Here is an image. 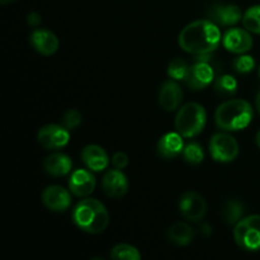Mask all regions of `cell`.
<instances>
[{"mask_svg": "<svg viewBox=\"0 0 260 260\" xmlns=\"http://www.w3.org/2000/svg\"><path fill=\"white\" fill-rule=\"evenodd\" d=\"M103 192L111 198H122L128 192V180L119 169L107 170L102 179Z\"/></svg>", "mask_w": 260, "mask_h": 260, "instance_id": "obj_13", "label": "cell"}, {"mask_svg": "<svg viewBox=\"0 0 260 260\" xmlns=\"http://www.w3.org/2000/svg\"><path fill=\"white\" fill-rule=\"evenodd\" d=\"M29 40L32 47L43 56H51L56 53L60 46L57 36L46 28H36L30 33Z\"/></svg>", "mask_w": 260, "mask_h": 260, "instance_id": "obj_14", "label": "cell"}, {"mask_svg": "<svg viewBox=\"0 0 260 260\" xmlns=\"http://www.w3.org/2000/svg\"><path fill=\"white\" fill-rule=\"evenodd\" d=\"M183 94L182 88L177 80H168L160 86L159 90V103L161 108L167 112H174L180 108L183 103Z\"/></svg>", "mask_w": 260, "mask_h": 260, "instance_id": "obj_15", "label": "cell"}, {"mask_svg": "<svg viewBox=\"0 0 260 260\" xmlns=\"http://www.w3.org/2000/svg\"><path fill=\"white\" fill-rule=\"evenodd\" d=\"M213 89L217 95L223 96V98L234 96L238 91V81L233 75H221L215 80Z\"/></svg>", "mask_w": 260, "mask_h": 260, "instance_id": "obj_22", "label": "cell"}, {"mask_svg": "<svg viewBox=\"0 0 260 260\" xmlns=\"http://www.w3.org/2000/svg\"><path fill=\"white\" fill-rule=\"evenodd\" d=\"M42 202L50 211L63 212L71 206V194L61 185H48L42 192Z\"/></svg>", "mask_w": 260, "mask_h": 260, "instance_id": "obj_10", "label": "cell"}, {"mask_svg": "<svg viewBox=\"0 0 260 260\" xmlns=\"http://www.w3.org/2000/svg\"><path fill=\"white\" fill-rule=\"evenodd\" d=\"M43 169L51 177H65L73 169V160L62 152H53L43 160Z\"/></svg>", "mask_w": 260, "mask_h": 260, "instance_id": "obj_19", "label": "cell"}, {"mask_svg": "<svg viewBox=\"0 0 260 260\" xmlns=\"http://www.w3.org/2000/svg\"><path fill=\"white\" fill-rule=\"evenodd\" d=\"M210 19L217 25L231 27L243 20V12L238 5L234 4H216L208 12Z\"/></svg>", "mask_w": 260, "mask_h": 260, "instance_id": "obj_16", "label": "cell"}, {"mask_svg": "<svg viewBox=\"0 0 260 260\" xmlns=\"http://www.w3.org/2000/svg\"><path fill=\"white\" fill-rule=\"evenodd\" d=\"M207 122V113L205 107L200 103L190 102L180 107L174 119V126L184 139L198 136L205 129Z\"/></svg>", "mask_w": 260, "mask_h": 260, "instance_id": "obj_4", "label": "cell"}, {"mask_svg": "<svg viewBox=\"0 0 260 260\" xmlns=\"http://www.w3.org/2000/svg\"><path fill=\"white\" fill-rule=\"evenodd\" d=\"M259 78H260V69H259Z\"/></svg>", "mask_w": 260, "mask_h": 260, "instance_id": "obj_34", "label": "cell"}, {"mask_svg": "<svg viewBox=\"0 0 260 260\" xmlns=\"http://www.w3.org/2000/svg\"><path fill=\"white\" fill-rule=\"evenodd\" d=\"M243 25L249 32L260 35V5L250 7L244 13Z\"/></svg>", "mask_w": 260, "mask_h": 260, "instance_id": "obj_24", "label": "cell"}, {"mask_svg": "<svg viewBox=\"0 0 260 260\" xmlns=\"http://www.w3.org/2000/svg\"><path fill=\"white\" fill-rule=\"evenodd\" d=\"M233 68L239 74H249L255 69V60L250 55L241 53L234 58Z\"/></svg>", "mask_w": 260, "mask_h": 260, "instance_id": "obj_27", "label": "cell"}, {"mask_svg": "<svg viewBox=\"0 0 260 260\" xmlns=\"http://www.w3.org/2000/svg\"><path fill=\"white\" fill-rule=\"evenodd\" d=\"M111 258L116 260H140L141 254L135 246L128 244H118L112 248Z\"/></svg>", "mask_w": 260, "mask_h": 260, "instance_id": "obj_23", "label": "cell"}, {"mask_svg": "<svg viewBox=\"0 0 260 260\" xmlns=\"http://www.w3.org/2000/svg\"><path fill=\"white\" fill-rule=\"evenodd\" d=\"M95 177L89 169H76L69 179V190L76 197H88L95 189Z\"/></svg>", "mask_w": 260, "mask_h": 260, "instance_id": "obj_12", "label": "cell"}, {"mask_svg": "<svg viewBox=\"0 0 260 260\" xmlns=\"http://www.w3.org/2000/svg\"><path fill=\"white\" fill-rule=\"evenodd\" d=\"M17 0H0V3H2L3 5H9V4H13V3H15Z\"/></svg>", "mask_w": 260, "mask_h": 260, "instance_id": "obj_32", "label": "cell"}, {"mask_svg": "<svg viewBox=\"0 0 260 260\" xmlns=\"http://www.w3.org/2000/svg\"><path fill=\"white\" fill-rule=\"evenodd\" d=\"M179 212L190 222H200L207 213V202L197 192L188 190L183 193L179 200Z\"/></svg>", "mask_w": 260, "mask_h": 260, "instance_id": "obj_7", "label": "cell"}, {"mask_svg": "<svg viewBox=\"0 0 260 260\" xmlns=\"http://www.w3.org/2000/svg\"><path fill=\"white\" fill-rule=\"evenodd\" d=\"M222 45L229 52L241 55L251 50L254 41L250 32L245 28H230L223 35Z\"/></svg>", "mask_w": 260, "mask_h": 260, "instance_id": "obj_9", "label": "cell"}, {"mask_svg": "<svg viewBox=\"0 0 260 260\" xmlns=\"http://www.w3.org/2000/svg\"><path fill=\"white\" fill-rule=\"evenodd\" d=\"M81 161L91 172H103L109 165V156L103 147L98 145H86L81 150Z\"/></svg>", "mask_w": 260, "mask_h": 260, "instance_id": "obj_18", "label": "cell"}, {"mask_svg": "<svg viewBox=\"0 0 260 260\" xmlns=\"http://www.w3.org/2000/svg\"><path fill=\"white\" fill-rule=\"evenodd\" d=\"M255 141H256V145H258V147L260 149V129L258 131V134H256Z\"/></svg>", "mask_w": 260, "mask_h": 260, "instance_id": "obj_33", "label": "cell"}, {"mask_svg": "<svg viewBox=\"0 0 260 260\" xmlns=\"http://www.w3.org/2000/svg\"><path fill=\"white\" fill-rule=\"evenodd\" d=\"M184 146L183 136L179 132H168L164 136L160 137L156 145V150L160 157L172 160L182 154Z\"/></svg>", "mask_w": 260, "mask_h": 260, "instance_id": "obj_17", "label": "cell"}, {"mask_svg": "<svg viewBox=\"0 0 260 260\" xmlns=\"http://www.w3.org/2000/svg\"><path fill=\"white\" fill-rule=\"evenodd\" d=\"M253 119V107L244 99H230L217 107L216 126L222 131L235 132L245 129Z\"/></svg>", "mask_w": 260, "mask_h": 260, "instance_id": "obj_3", "label": "cell"}, {"mask_svg": "<svg viewBox=\"0 0 260 260\" xmlns=\"http://www.w3.org/2000/svg\"><path fill=\"white\" fill-rule=\"evenodd\" d=\"M182 155L183 159L190 165H198L205 160V151L197 142H189L188 145H185Z\"/></svg>", "mask_w": 260, "mask_h": 260, "instance_id": "obj_26", "label": "cell"}, {"mask_svg": "<svg viewBox=\"0 0 260 260\" xmlns=\"http://www.w3.org/2000/svg\"><path fill=\"white\" fill-rule=\"evenodd\" d=\"M255 108L256 111L260 113V91L258 94H256V98H255Z\"/></svg>", "mask_w": 260, "mask_h": 260, "instance_id": "obj_31", "label": "cell"}, {"mask_svg": "<svg viewBox=\"0 0 260 260\" xmlns=\"http://www.w3.org/2000/svg\"><path fill=\"white\" fill-rule=\"evenodd\" d=\"M213 79H215V73L208 62L197 61L189 68V73L184 81L188 88L192 90H202L213 83Z\"/></svg>", "mask_w": 260, "mask_h": 260, "instance_id": "obj_11", "label": "cell"}, {"mask_svg": "<svg viewBox=\"0 0 260 260\" xmlns=\"http://www.w3.org/2000/svg\"><path fill=\"white\" fill-rule=\"evenodd\" d=\"M245 208L243 203L236 200L226 201L222 210V218L228 225H236L243 218Z\"/></svg>", "mask_w": 260, "mask_h": 260, "instance_id": "obj_21", "label": "cell"}, {"mask_svg": "<svg viewBox=\"0 0 260 260\" xmlns=\"http://www.w3.org/2000/svg\"><path fill=\"white\" fill-rule=\"evenodd\" d=\"M168 240L178 246L189 245L194 239V230L185 222H175L168 229Z\"/></svg>", "mask_w": 260, "mask_h": 260, "instance_id": "obj_20", "label": "cell"}, {"mask_svg": "<svg viewBox=\"0 0 260 260\" xmlns=\"http://www.w3.org/2000/svg\"><path fill=\"white\" fill-rule=\"evenodd\" d=\"M234 239L240 249L245 251L260 250V215L243 217L234 228Z\"/></svg>", "mask_w": 260, "mask_h": 260, "instance_id": "obj_5", "label": "cell"}, {"mask_svg": "<svg viewBox=\"0 0 260 260\" xmlns=\"http://www.w3.org/2000/svg\"><path fill=\"white\" fill-rule=\"evenodd\" d=\"M37 141L46 150H60L68 146L70 131L62 124H46L38 129Z\"/></svg>", "mask_w": 260, "mask_h": 260, "instance_id": "obj_8", "label": "cell"}, {"mask_svg": "<svg viewBox=\"0 0 260 260\" xmlns=\"http://www.w3.org/2000/svg\"><path fill=\"white\" fill-rule=\"evenodd\" d=\"M189 68L190 66H188V63L183 58L175 57L168 65V75L173 80H185L189 73Z\"/></svg>", "mask_w": 260, "mask_h": 260, "instance_id": "obj_25", "label": "cell"}, {"mask_svg": "<svg viewBox=\"0 0 260 260\" xmlns=\"http://www.w3.org/2000/svg\"><path fill=\"white\" fill-rule=\"evenodd\" d=\"M27 23L30 27L37 28L38 25L42 23V17H41V14H38L37 12H30L29 14L27 15Z\"/></svg>", "mask_w": 260, "mask_h": 260, "instance_id": "obj_30", "label": "cell"}, {"mask_svg": "<svg viewBox=\"0 0 260 260\" xmlns=\"http://www.w3.org/2000/svg\"><path fill=\"white\" fill-rule=\"evenodd\" d=\"M222 42L218 25L211 19H198L180 30L178 43L183 51L192 55L212 53Z\"/></svg>", "mask_w": 260, "mask_h": 260, "instance_id": "obj_1", "label": "cell"}, {"mask_svg": "<svg viewBox=\"0 0 260 260\" xmlns=\"http://www.w3.org/2000/svg\"><path fill=\"white\" fill-rule=\"evenodd\" d=\"M83 122V116L78 109H69L62 116V126L66 127L69 131L76 129Z\"/></svg>", "mask_w": 260, "mask_h": 260, "instance_id": "obj_28", "label": "cell"}, {"mask_svg": "<svg viewBox=\"0 0 260 260\" xmlns=\"http://www.w3.org/2000/svg\"><path fill=\"white\" fill-rule=\"evenodd\" d=\"M71 218L79 230L90 235L102 234L109 225V213L106 206L94 198L81 200L74 207Z\"/></svg>", "mask_w": 260, "mask_h": 260, "instance_id": "obj_2", "label": "cell"}, {"mask_svg": "<svg viewBox=\"0 0 260 260\" xmlns=\"http://www.w3.org/2000/svg\"><path fill=\"white\" fill-rule=\"evenodd\" d=\"M239 151H240V147H239L238 141L231 135L218 132L211 137L210 154L215 161L222 162V164L233 162L239 156Z\"/></svg>", "mask_w": 260, "mask_h": 260, "instance_id": "obj_6", "label": "cell"}, {"mask_svg": "<svg viewBox=\"0 0 260 260\" xmlns=\"http://www.w3.org/2000/svg\"><path fill=\"white\" fill-rule=\"evenodd\" d=\"M112 164H113V167L116 168V169L123 170L124 168L128 165V156L122 151L116 152V154L112 156Z\"/></svg>", "mask_w": 260, "mask_h": 260, "instance_id": "obj_29", "label": "cell"}]
</instances>
